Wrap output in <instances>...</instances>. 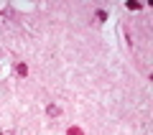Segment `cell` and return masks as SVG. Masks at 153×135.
<instances>
[{
    "label": "cell",
    "mask_w": 153,
    "mask_h": 135,
    "mask_svg": "<svg viewBox=\"0 0 153 135\" xmlns=\"http://www.w3.org/2000/svg\"><path fill=\"white\" fill-rule=\"evenodd\" d=\"M16 71H18L21 76H28V66L23 64V61H18V64H16Z\"/></svg>",
    "instance_id": "1"
},
{
    "label": "cell",
    "mask_w": 153,
    "mask_h": 135,
    "mask_svg": "<svg viewBox=\"0 0 153 135\" xmlns=\"http://www.w3.org/2000/svg\"><path fill=\"white\" fill-rule=\"evenodd\" d=\"M46 112H49V115H54V117H56V115H59V112H61V110H59V107H56V105H49V107H46Z\"/></svg>",
    "instance_id": "2"
},
{
    "label": "cell",
    "mask_w": 153,
    "mask_h": 135,
    "mask_svg": "<svg viewBox=\"0 0 153 135\" xmlns=\"http://www.w3.org/2000/svg\"><path fill=\"white\" fill-rule=\"evenodd\" d=\"M94 18L102 23V21H107V13H105V10H97V13H94Z\"/></svg>",
    "instance_id": "3"
},
{
    "label": "cell",
    "mask_w": 153,
    "mask_h": 135,
    "mask_svg": "<svg viewBox=\"0 0 153 135\" xmlns=\"http://www.w3.org/2000/svg\"><path fill=\"white\" fill-rule=\"evenodd\" d=\"M128 10H140V5H138V3H133V0H130V3H128Z\"/></svg>",
    "instance_id": "4"
},
{
    "label": "cell",
    "mask_w": 153,
    "mask_h": 135,
    "mask_svg": "<svg viewBox=\"0 0 153 135\" xmlns=\"http://www.w3.org/2000/svg\"><path fill=\"white\" fill-rule=\"evenodd\" d=\"M69 135H82V130L79 128H69Z\"/></svg>",
    "instance_id": "5"
}]
</instances>
